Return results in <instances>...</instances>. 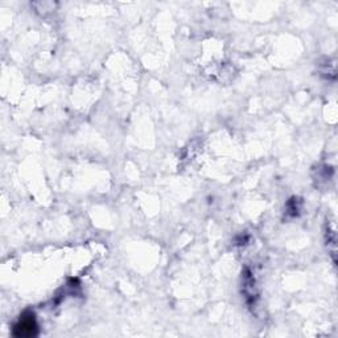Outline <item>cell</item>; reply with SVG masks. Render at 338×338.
<instances>
[{
  "mask_svg": "<svg viewBox=\"0 0 338 338\" xmlns=\"http://www.w3.org/2000/svg\"><path fill=\"white\" fill-rule=\"evenodd\" d=\"M36 330V322L33 317L22 318L16 326H15V334L18 335H33Z\"/></svg>",
  "mask_w": 338,
  "mask_h": 338,
  "instance_id": "1",
  "label": "cell"
}]
</instances>
